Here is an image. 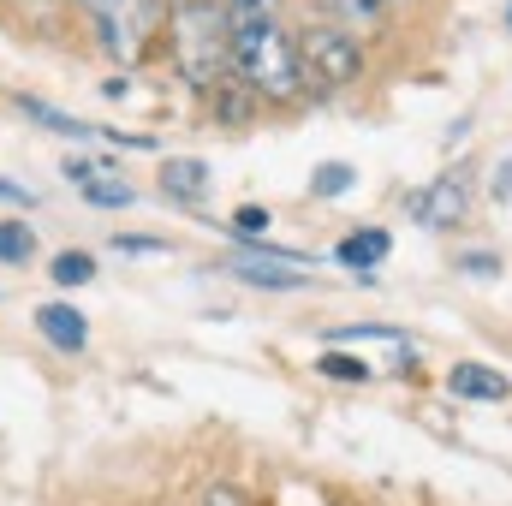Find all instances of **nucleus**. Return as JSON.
I'll use <instances>...</instances> for the list:
<instances>
[{
    "instance_id": "nucleus-25",
    "label": "nucleus",
    "mask_w": 512,
    "mask_h": 506,
    "mask_svg": "<svg viewBox=\"0 0 512 506\" xmlns=\"http://www.w3.org/2000/svg\"><path fill=\"white\" fill-rule=\"evenodd\" d=\"M346 6H352V12H364V18H376V12H382V0H346Z\"/></svg>"
},
{
    "instance_id": "nucleus-7",
    "label": "nucleus",
    "mask_w": 512,
    "mask_h": 506,
    "mask_svg": "<svg viewBox=\"0 0 512 506\" xmlns=\"http://www.w3.org/2000/svg\"><path fill=\"white\" fill-rule=\"evenodd\" d=\"M161 191L179 197V203H203V197L215 191V173H209V161H197V155H167V161H161Z\"/></svg>"
},
{
    "instance_id": "nucleus-13",
    "label": "nucleus",
    "mask_w": 512,
    "mask_h": 506,
    "mask_svg": "<svg viewBox=\"0 0 512 506\" xmlns=\"http://www.w3.org/2000/svg\"><path fill=\"white\" fill-rule=\"evenodd\" d=\"M316 370L334 381H370V364L364 358H352V352H340V346H328L322 358H316Z\"/></svg>"
},
{
    "instance_id": "nucleus-26",
    "label": "nucleus",
    "mask_w": 512,
    "mask_h": 506,
    "mask_svg": "<svg viewBox=\"0 0 512 506\" xmlns=\"http://www.w3.org/2000/svg\"><path fill=\"white\" fill-rule=\"evenodd\" d=\"M507 30H512V6H507Z\"/></svg>"
},
{
    "instance_id": "nucleus-16",
    "label": "nucleus",
    "mask_w": 512,
    "mask_h": 506,
    "mask_svg": "<svg viewBox=\"0 0 512 506\" xmlns=\"http://www.w3.org/2000/svg\"><path fill=\"white\" fill-rule=\"evenodd\" d=\"M328 340H334V346H352V340H387V346H405V340H399V328H382V322H364V328H334Z\"/></svg>"
},
{
    "instance_id": "nucleus-6",
    "label": "nucleus",
    "mask_w": 512,
    "mask_h": 506,
    "mask_svg": "<svg viewBox=\"0 0 512 506\" xmlns=\"http://www.w3.org/2000/svg\"><path fill=\"white\" fill-rule=\"evenodd\" d=\"M36 328H42V340L60 346V352H84V346H90V322H84V310L66 304V298L42 304V310H36Z\"/></svg>"
},
{
    "instance_id": "nucleus-23",
    "label": "nucleus",
    "mask_w": 512,
    "mask_h": 506,
    "mask_svg": "<svg viewBox=\"0 0 512 506\" xmlns=\"http://www.w3.org/2000/svg\"><path fill=\"white\" fill-rule=\"evenodd\" d=\"M495 203H512V155L495 167Z\"/></svg>"
},
{
    "instance_id": "nucleus-10",
    "label": "nucleus",
    "mask_w": 512,
    "mask_h": 506,
    "mask_svg": "<svg viewBox=\"0 0 512 506\" xmlns=\"http://www.w3.org/2000/svg\"><path fill=\"white\" fill-rule=\"evenodd\" d=\"M18 108H24L30 120H42V131H54V137H102V126H90V120H72V114L48 108V102H36V96H18Z\"/></svg>"
},
{
    "instance_id": "nucleus-9",
    "label": "nucleus",
    "mask_w": 512,
    "mask_h": 506,
    "mask_svg": "<svg viewBox=\"0 0 512 506\" xmlns=\"http://www.w3.org/2000/svg\"><path fill=\"white\" fill-rule=\"evenodd\" d=\"M340 262L346 268H358L364 280H370V268H382V256H387V233L382 227H364V233H352V239H340Z\"/></svg>"
},
{
    "instance_id": "nucleus-5",
    "label": "nucleus",
    "mask_w": 512,
    "mask_h": 506,
    "mask_svg": "<svg viewBox=\"0 0 512 506\" xmlns=\"http://www.w3.org/2000/svg\"><path fill=\"white\" fill-rule=\"evenodd\" d=\"M227 268H233V280H245V286H262V292H298V286H304V268H310V256L256 251V256H239V262H227Z\"/></svg>"
},
{
    "instance_id": "nucleus-18",
    "label": "nucleus",
    "mask_w": 512,
    "mask_h": 506,
    "mask_svg": "<svg viewBox=\"0 0 512 506\" xmlns=\"http://www.w3.org/2000/svg\"><path fill=\"white\" fill-rule=\"evenodd\" d=\"M197 506H256V501L239 489V483H209V489L197 495Z\"/></svg>"
},
{
    "instance_id": "nucleus-2",
    "label": "nucleus",
    "mask_w": 512,
    "mask_h": 506,
    "mask_svg": "<svg viewBox=\"0 0 512 506\" xmlns=\"http://www.w3.org/2000/svg\"><path fill=\"white\" fill-rule=\"evenodd\" d=\"M173 60L179 78L191 90H221L227 66H233V24L221 12V0H179L173 6Z\"/></svg>"
},
{
    "instance_id": "nucleus-22",
    "label": "nucleus",
    "mask_w": 512,
    "mask_h": 506,
    "mask_svg": "<svg viewBox=\"0 0 512 506\" xmlns=\"http://www.w3.org/2000/svg\"><path fill=\"white\" fill-rule=\"evenodd\" d=\"M78 6H84L90 18H114V12H126L131 0H78Z\"/></svg>"
},
{
    "instance_id": "nucleus-1",
    "label": "nucleus",
    "mask_w": 512,
    "mask_h": 506,
    "mask_svg": "<svg viewBox=\"0 0 512 506\" xmlns=\"http://www.w3.org/2000/svg\"><path fill=\"white\" fill-rule=\"evenodd\" d=\"M233 78L262 102H292L304 90V60L274 18H251V24H233Z\"/></svg>"
},
{
    "instance_id": "nucleus-21",
    "label": "nucleus",
    "mask_w": 512,
    "mask_h": 506,
    "mask_svg": "<svg viewBox=\"0 0 512 506\" xmlns=\"http://www.w3.org/2000/svg\"><path fill=\"white\" fill-rule=\"evenodd\" d=\"M114 251H126V256H167V245H161V239H114Z\"/></svg>"
},
{
    "instance_id": "nucleus-14",
    "label": "nucleus",
    "mask_w": 512,
    "mask_h": 506,
    "mask_svg": "<svg viewBox=\"0 0 512 506\" xmlns=\"http://www.w3.org/2000/svg\"><path fill=\"white\" fill-rule=\"evenodd\" d=\"M352 179H358V173H352L346 161H322V167H316V179H310V191H316V197H346V191H352Z\"/></svg>"
},
{
    "instance_id": "nucleus-19",
    "label": "nucleus",
    "mask_w": 512,
    "mask_h": 506,
    "mask_svg": "<svg viewBox=\"0 0 512 506\" xmlns=\"http://www.w3.org/2000/svg\"><path fill=\"white\" fill-rule=\"evenodd\" d=\"M233 233H239V239H262V233H268V209L245 203V209L233 215Z\"/></svg>"
},
{
    "instance_id": "nucleus-4",
    "label": "nucleus",
    "mask_w": 512,
    "mask_h": 506,
    "mask_svg": "<svg viewBox=\"0 0 512 506\" xmlns=\"http://www.w3.org/2000/svg\"><path fill=\"white\" fill-rule=\"evenodd\" d=\"M411 221H423V227H435V233H447V227H465V215H471V185L459 179V173H441L429 191H417L411 203Z\"/></svg>"
},
{
    "instance_id": "nucleus-15",
    "label": "nucleus",
    "mask_w": 512,
    "mask_h": 506,
    "mask_svg": "<svg viewBox=\"0 0 512 506\" xmlns=\"http://www.w3.org/2000/svg\"><path fill=\"white\" fill-rule=\"evenodd\" d=\"M30 256H36V233L18 227V221H6L0 227V262H30Z\"/></svg>"
},
{
    "instance_id": "nucleus-3",
    "label": "nucleus",
    "mask_w": 512,
    "mask_h": 506,
    "mask_svg": "<svg viewBox=\"0 0 512 506\" xmlns=\"http://www.w3.org/2000/svg\"><path fill=\"white\" fill-rule=\"evenodd\" d=\"M304 78H316V84H328V90H346V84H358L364 78V48L352 42V30H340V24H316V30H304Z\"/></svg>"
},
{
    "instance_id": "nucleus-20",
    "label": "nucleus",
    "mask_w": 512,
    "mask_h": 506,
    "mask_svg": "<svg viewBox=\"0 0 512 506\" xmlns=\"http://www.w3.org/2000/svg\"><path fill=\"white\" fill-rule=\"evenodd\" d=\"M459 268H465V274H477V280H489V274H501V256L471 251V256H459Z\"/></svg>"
},
{
    "instance_id": "nucleus-12",
    "label": "nucleus",
    "mask_w": 512,
    "mask_h": 506,
    "mask_svg": "<svg viewBox=\"0 0 512 506\" xmlns=\"http://www.w3.org/2000/svg\"><path fill=\"white\" fill-rule=\"evenodd\" d=\"M48 274H54V286H90V280H96V256L90 251H60Z\"/></svg>"
},
{
    "instance_id": "nucleus-17",
    "label": "nucleus",
    "mask_w": 512,
    "mask_h": 506,
    "mask_svg": "<svg viewBox=\"0 0 512 506\" xmlns=\"http://www.w3.org/2000/svg\"><path fill=\"white\" fill-rule=\"evenodd\" d=\"M274 6H280V0H221V12H227L233 24H251V18H274Z\"/></svg>"
},
{
    "instance_id": "nucleus-8",
    "label": "nucleus",
    "mask_w": 512,
    "mask_h": 506,
    "mask_svg": "<svg viewBox=\"0 0 512 506\" xmlns=\"http://www.w3.org/2000/svg\"><path fill=\"white\" fill-rule=\"evenodd\" d=\"M447 393L495 405V399H507V376H501V370H489V364H453V370H447Z\"/></svg>"
},
{
    "instance_id": "nucleus-24",
    "label": "nucleus",
    "mask_w": 512,
    "mask_h": 506,
    "mask_svg": "<svg viewBox=\"0 0 512 506\" xmlns=\"http://www.w3.org/2000/svg\"><path fill=\"white\" fill-rule=\"evenodd\" d=\"M0 203H18V209H30V203H36V197H30V191H24V185H12V179H0Z\"/></svg>"
},
{
    "instance_id": "nucleus-11",
    "label": "nucleus",
    "mask_w": 512,
    "mask_h": 506,
    "mask_svg": "<svg viewBox=\"0 0 512 506\" xmlns=\"http://www.w3.org/2000/svg\"><path fill=\"white\" fill-rule=\"evenodd\" d=\"M102 173H108V167H96V179H90V185H78V191H84L96 209H131V203H137V191H131L126 179H102Z\"/></svg>"
}]
</instances>
